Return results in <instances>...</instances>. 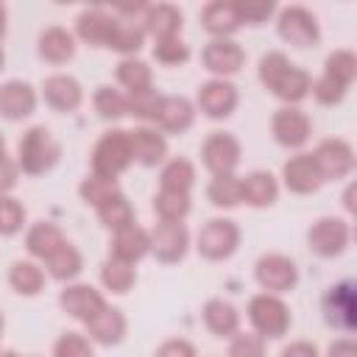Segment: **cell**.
Returning a JSON list of instances; mask_svg holds the SVG:
<instances>
[{
	"label": "cell",
	"instance_id": "obj_1",
	"mask_svg": "<svg viewBox=\"0 0 357 357\" xmlns=\"http://www.w3.org/2000/svg\"><path fill=\"white\" fill-rule=\"evenodd\" d=\"M257 75L259 84L282 100V106H298L304 98H310L312 75L304 67L293 64L282 50H268L257 64Z\"/></svg>",
	"mask_w": 357,
	"mask_h": 357
},
{
	"label": "cell",
	"instance_id": "obj_2",
	"mask_svg": "<svg viewBox=\"0 0 357 357\" xmlns=\"http://www.w3.org/2000/svg\"><path fill=\"white\" fill-rule=\"evenodd\" d=\"M59 156H61V145L50 134L47 126H31V128L22 131V137L17 142L20 173H25V176H45L47 170L56 167Z\"/></svg>",
	"mask_w": 357,
	"mask_h": 357
},
{
	"label": "cell",
	"instance_id": "obj_3",
	"mask_svg": "<svg viewBox=\"0 0 357 357\" xmlns=\"http://www.w3.org/2000/svg\"><path fill=\"white\" fill-rule=\"evenodd\" d=\"M245 315H248L251 332H257L262 340H279V337H284L287 329H290V324H293L290 307L284 304L282 296H273V293H254L248 298Z\"/></svg>",
	"mask_w": 357,
	"mask_h": 357
},
{
	"label": "cell",
	"instance_id": "obj_4",
	"mask_svg": "<svg viewBox=\"0 0 357 357\" xmlns=\"http://www.w3.org/2000/svg\"><path fill=\"white\" fill-rule=\"evenodd\" d=\"M134 156H131V142H128V131L126 128H109L100 134V139L95 142L92 153H89V173H98L103 178H117L120 173H126L131 167Z\"/></svg>",
	"mask_w": 357,
	"mask_h": 357
},
{
	"label": "cell",
	"instance_id": "obj_5",
	"mask_svg": "<svg viewBox=\"0 0 357 357\" xmlns=\"http://www.w3.org/2000/svg\"><path fill=\"white\" fill-rule=\"evenodd\" d=\"M240 226L231 218H212L195 234V251L206 262H223L240 248Z\"/></svg>",
	"mask_w": 357,
	"mask_h": 357
},
{
	"label": "cell",
	"instance_id": "obj_6",
	"mask_svg": "<svg viewBox=\"0 0 357 357\" xmlns=\"http://www.w3.org/2000/svg\"><path fill=\"white\" fill-rule=\"evenodd\" d=\"M276 33L282 42L307 50L321 42V25L318 17L304 6H284L276 14Z\"/></svg>",
	"mask_w": 357,
	"mask_h": 357
},
{
	"label": "cell",
	"instance_id": "obj_7",
	"mask_svg": "<svg viewBox=\"0 0 357 357\" xmlns=\"http://www.w3.org/2000/svg\"><path fill=\"white\" fill-rule=\"evenodd\" d=\"M349 243H351V226L337 215H324L312 220V226L307 229V248L315 257H324V259L340 257L349 248Z\"/></svg>",
	"mask_w": 357,
	"mask_h": 357
},
{
	"label": "cell",
	"instance_id": "obj_8",
	"mask_svg": "<svg viewBox=\"0 0 357 357\" xmlns=\"http://www.w3.org/2000/svg\"><path fill=\"white\" fill-rule=\"evenodd\" d=\"M254 279L262 287V293L284 296L298 284V265L293 257L271 251L254 262Z\"/></svg>",
	"mask_w": 357,
	"mask_h": 357
},
{
	"label": "cell",
	"instance_id": "obj_9",
	"mask_svg": "<svg viewBox=\"0 0 357 357\" xmlns=\"http://www.w3.org/2000/svg\"><path fill=\"white\" fill-rule=\"evenodd\" d=\"M201 162L209 176H231L243 162V145L231 131H212L201 145Z\"/></svg>",
	"mask_w": 357,
	"mask_h": 357
},
{
	"label": "cell",
	"instance_id": "obj_10",
	"mask_svg": "<svg viewBox=\"0 0 357 357\" xmlns=\"http://www.w3.org/2000/svg\"><path fill=\"white\" fill-rule=\"evenodd\" d=\"M271 134L276 145L287 151H301L312 137V120L298 106H279L271 117Z\"/></svg>",
	"mask_w": 357,
	"mask_h": 357
},
{
	"label": "cell",
	"instance_id": "obj_11",
	"mask_svg": "<svg viewBox=\"0 0 357 357\" xmlns=\"http://www.w3.org/2000/svg\"><path fill=\"white\" fill-rule=\"evenodd\" d=\"M240 103V92L229 78H209L195 92V112L209 120H226L234 114Z\"/></svg>",
	"mask_w": 357,
	"mask_h": 357
},
{
	"label": "cell",
	"instance_id": "obj_12",
	"mask_svg": "<svg viewBox=\"0 0 357 357\" xmlns=\"http://www.w3.org/2000/svg\"><path fill=\"white\" fill-rule=\"evenodd\" d=\"M310 156H312V162L324 178V184L340 181V178L351 176V170H354V148H351V142H346L340 137L321 139Z\"/></svg>",
	"mask_w": 357,
	"mask_h": 357
},
{
	"label": "cell",
	"instance_id": "obj_13",
	"mask_svg": "<svg viewBox=\"0 0 357 357\" xmlns=\"http://www.w3.org/2000/svg\"><path fill=\"white\" fill-rule=\"evenodd\" d=\"M201 64L212 78H231L245 67V50L237 39H209L201 50Z\"/></svg>",
	"mask_w": 357,
	"mask_h": 357
},
{
	"label": "cell",
	"instance_id": "obj_14",
	"mask_svg": "<svg viewBox=\"0 0 357 357\" xmlns=\"http://www.w3.org/2000/svg\"><path fill=\"white\" fill-rule=\"evenodd\" d=\"M148 234H151V254L165 265L181 262L190 251V229L184 223L159 220Z\"/></svg>",
	"mask_w": 357,
	"mask_h": 357
},
{
	"label": "cell",
	"instance_id": "obj_15",
	"mask_svg": "<svg viewBox=\"0 0 357 357\" xmlns=\"http://www.w3.org/2000/svg\"><path fill=\"white\" fill-rule=\"evenodd\" d=\"M45 103L59 112V114H73L81 109L84 103V86L78 78L67 75V73H53L47 78H42V86H39Z\"/></svg>",
	"mask_w": 357,
	"mask_h": 357
},
{
	"label": "cell",
	"instance_id": "obj_16",
	"mask_svg": "<svg viewBox=\"0 0 357 357\" xmlns=\"http://www.w3.org/2000/svg\"><path fill=\"white\" fill-rule=\"evenodd\" d=\"M106 304H109L106 296H103L98 287L86 284V282H70V284H64L61 293H59V307H61L70 318H75V321H81V324H86L92 315H98Z\"/></svg>",
	"mask_w": 357,
	"mask_h": 357
},
{
	"label": "cell",
	"instance_id": "obj_17",
	"mask_svg": "<svg viewBox=\"0 0 357 357\" xmlns=\"http://www.w3.org/2000/svg\"><path fill=\"white\" fill-rule=\"evenodd\" d=\"M324 318L329 326L351 332L357 324V293L351 282H340L332 284L324 296Z\"/></svg>",
	"mask_w": 357,
	"mask_h": 357
},
{
	"label": "cell",
	"instance_id": "obj_18",
	"mask_svg": "<svg viewBox=\"0 0 357 357\" xmlns=\"http://www.w3.org/2000/svg\"><path fill=\"white\" fill-rule=\"evenodd\" d=\"M39 95L22 78H8L0 84V117L8 123H20L36 112Z\"/></svg>",
	"mask_w": 357,
	"mask_h": 357
},
{
	"label": "cell",
	"instance_id": "obj_19",
	"mask_svg": "<svg viewBox=\"0 0 357 357\" xmlns=\"http://www.w3.org/2000/svg\"><path fill=\"white\" fill-rule=\"evenodd\" d=\"M139 25H142L145 36H151L153 42L176 39V36H181L184 14L173 3H156V6H148L145 8V14L139 17Z\"/></svg>",
	"mask_w": 357,
	"mask_h": 357
},
{
	"label": "cell",
	"instance_id": "obj_20",
	"mask_svg": "<svg viewBox=\"0 0 357 357\" xmlns=\"http://www.w3.org/2000/svg\"><path fill=\"white\" fill-rule=\"evenodd\" d=\"M282 184L296 195H312V192H318L324 187V178H321L312 156L298 151L296 156H290L282 165Z\"/></svg>",
	"mask_w": 357,
	"mask_h": 357
},
{
	"label": "cell",
	"instance_id": "obj_21",
	"mask_svg": "<svg viewBox=\"0 0 357 357\" xmlns=\"http://www.w3.org/2000/svg\"><path fill=\"white\" fill-rule=\"evenodd\" d=\"M195 123V103L184 95H162V103H159V112H156V120L153 126L162 131V134H184L190 131Z\"/></svg>",
	"mask_w": 357,
	"mask_h": 357
},
{
	"label": "cell",
	"instance_id": "obj_22",
	"mask_svg": "<svg viewBox=\"0 0 357 357\" xmlns=\"http://www.w3.org/2000/svg\"><path fill=\"white\" fill-rule=\"evenodd\" d=\"M128 142H131V156L134 162H139L142 167H156L165 165L167 159V139L156 126H137L128 131Z\"/></svg>",
	"mask_w": 357,
	"mask_h": 357
},
{
	"label": "cell",
	"instance_id": "obj_23",
	"mask_svg": "<svg viewBox=\"0 0 357 357\" xmlns=\"http://www.w3.org/2000/svg\"><path fill=\"white\" fill-rule=\"evenodd\" d=\"M240 198L251 209H268L279 201V178L268 170H251L240 176Z\"/></svg>",
	"mask_w": 357,
	"mask_h": 357
},
{
	"label": "cell",
	"instance_id": "obj_24",
	"mask_svg": "<svg viewBox=\"0 0 357 357\" xmlns=\"http://www.w3.org/2000/svg\"><path fill=\"white\" fill-rule=\"evenodd\" d=\"M148 254H151V234H148V229H142L139 223H131V226H126V229L112 231L109 257L137 265V262H139L142 257H148Z\"/></svg>",
	"mask_w": 357,
	"mask_h": 357
},
{
	"label": "cell",
	"instance_id": "obj_25",
	"mask_svg": "<svg viewBox=\"0 0 357 357\" xmlns=\"http://www.w3.org/2000/svg\"><path fill=\"white\" fill-rule=\"evenodd\" d=\"M126 329H128L126 315L112 304H106L98 315H92L84 324V335L98 346H117L126 337Z\"/></svg>",
	"mask_w": 357,
	"mask_h": 357
},
{
	"label": "cell",
	"instance_id": "obj_26",
	"mask_svg": "<svg viewBox=\"0 0 357 357\" xmlns=\"http://www.w3.org/2000/svg\"><path fill=\"white\" fill-rule=\"evenodd\" d=\"M75 42H78L75 33L67 31L64 25H47L36 39V53L47 64H67V61H73V56L78 50Z\"/></svg>",
	"mask_w": 357,
	"mask_h": 357
},
{
	"label": "cell",
	"instance_id": "obj_27",
	"mask_svg": "<svg viewBox=\"0 0 357 357\" xmlns=\"http://www.w3.org/2000/svg\"><path fill=\"white\" fill-rule=\"evenodd\" d=\"M201 25L212 39H231L243 25L237 17V3L234 0H212L201 8Z\"/></svg>",
	"mask_w": 357,
	"mask_h": 357
},
{
	"label": "cell",
	"instance_id": "obj_28",
	"mask_svg": "<svg viewBox=\"0 0 357 357\" xmlns=\"http://www.w3.org/2000/svg\"><path fill=\"white\" fill-rule=\"evenodd\" d=\"M112 25H114V14L95 6V8H84L75 17V31L73 33H75V39H81L89 47H106Z\"/></svg>",
	"mask_w": 357,
	"mask_h": 357
},
{
	"label": "cell",
	"instance_id": "obj_29",
	"mask_svg": "<svg viewBox=\"0 0 357 357\" xmlns=\"http://www.w3.org/2000/svg\"><path fill=\"white\" fill-rule=\"evenodd\" d=\"M64 243H67V237H64L61 226H56L53 220H36L25 231V251L33 259H39V262H45L47 257H53Z\"/></svg>",
	"mask_w": 357,
	"mask_h": 357
},
{
	"label": "cell",
	"instance_id": "obj_30",
	"mask_svg": "<svg viewBox=\"0 0 357 357\" xmlns=\"http://www.w3.org/2000/svg\"><path fill=\"white\" fill-rule=\"evenodd\" d=\"M201 318L215 337H231L240 332V310L229 298H209L201 310Z\"/></svg>",
	"mask_w": 357,
	"mask_h": 357
},
{
	"label": "cell",
	"instance_id": "obj_31",
	"mask_svg": "<svg viewBox=\"0 0 357 357\" xmlns=\"http://www.w3.org/2000/svg\"><path fill=\"white\" fill-rule=\"evenodd\" d=\"M8 284L17 296H39L45 290V271L36 259H17L8 268Z\"/></svg>",
	"mask_w": 357,
	"mask_h": 357
},
{
	"label": "cell",
	"instance_id": "obj_32",
	"mask_svg": "<svg viewBox=\"0 0 357 357\" xmlns=\"http://www.w3.org/2000/svg\"><path fill=\"white\" fill-rule=\"evenodd\" d=\"M142 45H145V31H142V25L134 22V20L114 17V25H112V33H109L106 47L123 53V59H126V56H137Z\"/></svg>",
	"mask_w": 357,
	"mask_h": 357
},
{
	"label": "cell",
	"instance_id": "obj_33",
	"mask_svg": "<svg viewBox=\"0 0 357 357\" xmlns=\"http://www.w3.org/2000/svg\"><path fill=\"white\" fill-rule=\"evenodd\" d=\"M153 215L159 220H167V223H184V218L190 215L192 209V198L190 192H178V190H156L153 195Z\"/></svg>",
	"mask_w": 357,
	"mask_h": 357
},
{
	"label": "cell",
	"instance_id": "obj_34",
	"mask_svg": "<svg viewBox=\"0 0 357 357\" xmlns=\"http://www.w3.org/2000/svg\"><path fill=\"white\" fill-rule=\"evenodd\" d=\"M114 78L126 92H137V89H148L153 86V70L148 61H142L139 56H126L117 61L114 67Z\"/></svg>",
	"mask_w": 357,
	"mask_h": 357
},
{
	"label": "cell",
	"instance_id": "obj_35",
	"mask_svg": "<svg viewBox=\"0 0 357 357\" xmlns=\"http://www.w3.org/2000/svg\"><path fill=\"white\" fill-rule=\"evenodd\" d=\"M100 284L114 293V296H126L134 284H137V268L131 262H123V259H114V257H106L100 262Z\"/></svg>",
	"mask_w": 357,
	"mask_h": 357
},
{
	"label": "cell",
	"instance_id": "obj_36",
	"mask_svg": "<svg viewBox=\"0 0 357 357\" xmlns=\"http://www.w3.org/2000/svg\"><path fill=\"white\" fill-rule=\"evenodd\" d=\"M95 215H98L100 226L109 229V231H117V229H126V226L137 223V220H134V206H131V201L126 198L123 190L114 192L112 198H106V201L95 209Z\"/></svg>",
	"mask_w": 357,
	"mask_h": 357
},
{
	"label": "cell",
	"instance_id": "obj_37",
	"mask_svg": "<svg viewBox=\"0 0 357 357\" xmlns=\"http://www.w3.org/2000/svg\"><path fill=\"white\" fill-rule=\"evenodd\" d=\"M45 268H47V273H50L56 282L70 284V282L84 271V257H81V251L67 240L53 257L45 259Z\"/></svg>",
	"mask_w": 357,
	"mask_h": 357
},
{
	"label": "cell",
	"instance_id": "obj_38",
	"mask_svg": "<svg viewBox=\"0 0 357 357\" xmlns=\"http://www.w3.org/2000/svg\"><path fill=\"white\" fill-rule=\"evenodd\" d=\"M159 187L162 190H178V192H190L195 187V165L184 156H173L162 165L159 170Z\"/></svg>",
	"mask_w": 357,
	"mask_h": 357
},
{
	"label": "cell",
	"instance_id": "obj_39",
	"mask_svg": "<svg viewBox=\"0 0 357 357\" xmlns=\"http://www.w3.org/2000/svg\"><path fill=\"white\" fill-rule=\"evenodd\" d=\"M206 198L218 209L240 206L243 204V198H240V176L237 173H231V176H212L209 184H206Z\"/></svg>",
	"mask_w": 357,
	"mask_h": 357
},
{
	"label": "cell",
	"instance_id": "obj_40",
	"mask_svg": "<svg viewBox=\"0 0 357 357\" xmlns=\"http://www.w3.org/2000/svg\"><path fill=\"white\" fill-rule=\"evenodd\" d=\"M162 95L156 92V86L148 89H137V92H126V109L134 120H139L142 126H153L156 112H159Z\"/></svg>",
	"mask_w": 357,
	"mask_h": 357
},
{
	"label": "cell",
	"instance_id": "obj_41",
	"mask_svg": "<svg viewBox=\"0 0 357 357\" xmlns=\"http://www.w3.org/2000/svg\"><path fill=\"white\" fill-rule=\"evenodd\" d=\"M324 75H329L332 81H337V84H343L349 89L354 84V78H357V56H354V50H349V47L332 50L326 56V61H324Z\"/></svg>",
	"mask_w": 357,
	"mask_h": 357
},
{
	"label": "cell",
	"instance_id": "obj_42",
	"mask_svg": "<svg viewBox=\"0 0 357 357\" xmlns=\"http://www.w3.org/2000/svg\"><path fill=\"white\" fill-rule=\"evenodd\" d=\"M92 106H95L98 117L112 120V123L128 114V109H126V92L114 89V86H109V84H100V86L95 89V95H92Z\"/></svg>",
	"mask_w": 357,
	"mask_h": 357
},
{
	"label": "cell",
	"instance_id": "obj_43",
	"mask_svg": "<svg viewBox=\"0 0 357 357\" xmlns=\"http://www.w3.org/2000/svg\"><path fill=\"white\" fill-rule=\"evenodd\" d=\"M114 192H120L117 178H103V176H98V173H89V176L81 178V184H78L81 201H84L86 206H92V209H98V206H100L106 198H112Z\"/></svg>",
	"mask_w": 357,
	"mask_h": 357
},
{
	"label": "cell",
	"instance_id": "obj_44",
	"mask_svg": "<svg viewBox=\"0 0 357 357\" xmlns=\"http://www.w3.org/2000/svg\"><path fill=\"white\" fill-rule=\"evenodd\" d=\"M28 220V212L20 198L14 195H0V237H14L22 231Z\"/></svg>",
	"mask_w": 357,
	"mask_h": 357
},
{
	"label": "cell",
	"instance_id": "obj_45",
	"mask_svg": "<svg viewBox=\"0 0 357 357\" xmlns=\"http://www.w3.org/2000/svg\"><path fill=\"white\" fill-rule=\"evenodd\" d=\"M153 59H156L162 67H181V64L190 61V45H187L181 36L153 42Z\"/></svg>",
	"mask_w": 357,
	"mask_h": 357
},
{
	"label": "cell",
	"instance_id": "obj_46",
	"mask_svg": "<svg viewBox=\"0 0 357 357\" xmlns=\"http://www.w3.org/2000/svg\"><path fill=\"white\" fill-rule=\"evenodd\" d=\"M53 357H95V349L84 332H64L53 343Z\"/></svg>",
	"mask_w": 357,
	"mask_h": 357
},
{
	"label": "cell",
	"instance_id": "obj_47",
	"mask_svg": "<svg viewBox=\"0 0 357 357\" xmlns=\"http://www.w3.org/2000/svg\"><path fill=\"white\" fill-rule=\"evenodd\" d=\"M240 25H265L276 14V3L271 0H234Z\"/></svg>",
	"mask_w": 357,
	"mask_h": 357
},
{
	"label": "cell",
	"instance_id": "obj_48",
	"mask_svg": "<svg viewBox=\"0 0 357 357\" xmlns=\"http://www.w3.org/2000/svg\"><path fill=\"white\" fill-rule=\"evenodd\" d=\"M346 86L343 84H337V81H332L329 75H318L315 81H312V86H310V95L321 103V106H337V103H343V98H346Z\"/></svg>",
	"mask_w": 357,
	"mask_h": 357
},
{
	"label": "cell",
	"instance_id": "obj_49",
	"mask_svg": "<svg viewBox=\"0 0 357 357\" xmlns=\"http://www.w3.org/2000/svg\"><path fill=\"white\" fill-rule=\"evenodd\" d=\"M229 357H265V340L257 332H237L229 337Z\"/></svg>",
	"mask_w": 357,
	"mask_h": 357
},
{
	"label": "cell",
	"instance_id": "obj_50",
	"mask_svg": "<svg viewBox=\"0 0 357 357\" xmlns=\"http://www.w3.org/2000/svg\"><path fill=\"white\" fill-rule=\"evenodd\" d=\"M20 181V165L8 153L0 156V195H11V190Z\"/></svg>",
	"mask_w": 357,
	"mask_h": 357
},
{
	"label": "cell",
	"instance_id": "obj_51",
	"mask_svg": "<svg viewBox=\"0 0 357 357\" xmlns=\"http://www.w3.org/2000/svg\"><path fill=\"white\" fill-rule=\"evenodd\" d=\"M153 357H198L195 346L184 337H170L165 343H159V349L153 351Z\"/></svg>",
	"mask_w": 357,
	"mask_h": 357
},
{
	"label": "cell",
	"instance_id": "obj_52",
	"mask_svg": "<svg viewBox=\"0 0 357 357\" xmlns=\"http://www.w3.org/2000/svg\"><path fill=\"white\" fill-rule=\"evenodd\" d=\"M279 357H321V351H318V346L312 340H290L279 351Z\"/></svg>",
	"mask_w": 357,
	"mask_h": 357
},
{
	"label": "cell",
	"instance_id": "obj_53",
	"mask_svg": "<svg viewBox=\"0 0 357 357\" xmlns=\"http://www.w3.org/2000/svg\"><path fill=\"white\" fill-rule=\"evenodd\" d=\"M326 357H357V343L351 337H337L329 343Z\"/></svg>",
	"mask_w": 357,
	"mask_h": 357
},
{
	"label": "cell",
	"instance_id": "obj_54",
	"mask_svg": "<svg viewBox=\"0 0 357 357\" xmlns=\"http://www.w3.org/2000/svg\"><path fill=\"white\" fill-rule=\"evenodd\" d=\"M354 195H357V187H354V184H349V187H346V192H343V206H346V212H349V215H354V209H357V206H354Z\"/></svg>",
	"mask_w": 357,
	"mask_h": 357
},
{
	"label": "cell",
	"instance_id": "obj_55",
	"mask_svg": "<svg viewBox=\"0 0 357 357\" xmlns=\"http://www.w3.org/2000/svg\"><path fill=\"white\" fill-rule=\"evenodd\" d=\"M6 28H8V8H6V3H0V42L6 36Z\"/></svg>",
	"mask_w": 357,
	"mask_h": 357
},
{
	"label": "cell",
	"instance_id": "obj_56",
	"mask_svg": "<svg viewBox=\"0 0 357 357\" xmlns=\"http://www.w3.org/2000/svg\"><path fill=\"white\" fill-rule=\"evenodd\" d=\"M3 67H6V53H3V45H0V73H3Z\"/></svg>",
	"mask_w": 357,
	"mask_h": 357
},
{
	"label": "cell",
	"instance_id": "obj_57",
	"mask_svg": "<svg viewBox=\"0 0 357 357\" xmlns=\"http://www.w3.org/2000/svg\"><path fill=\"white\" fill-rule=\"evenodd\" d=\"M3 153H6V137L0 134V156H3Z\"/></svg>",
	"mask_w": 357,
	"mask_h": 357
},
{
	"label": "cell",
	"instance_id": "obj_58",
	"mask_svg": "<svg viewBox=\"0 0 357 357\" xmlns=\"http://www.w3.org/2000/svg\"><path fill=\"white\" fill-rule=\"evenodd\" d=\"M0 357H20L17 351H0Z\"/></svg>",
	"mask_w": 357,
	"mask_h": 357
},
{
	"label": "cell",
	"instance_id": "obj_59",
	"mask_svg": "<svg viewBox=\"0 0 357 357\" xmlns=\"http://www.w3.org/2000/svg\"><path fill=\"white\" fill-rule=\"evenodd\" d=\"M3 329H6V318H3V312H0V337H3Z\"/></svg>",
	"mask_w": 357,
	"mask_h": 357
}]
</instances>
